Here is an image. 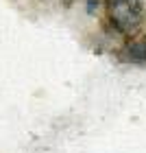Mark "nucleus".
I'll return each instance as SVG.
<instances>
[{"mask_svg": "<svg viewBox=\"0 0 146 153\" xmlns=\"http://www.w3.org/2000/svg\"><path fill=\"white\" fill-rule=\"evenodd\" d=\"M140 0H111V22L124 33L133 31L140 24Z\"/></svg>", "mask_w": 146, "mask_h": 153, "instance_id": "f257e3e1", "label": "nucleus"}, {"mask_svg": "<svg viewBox=\"0 0 146 153\" xmlns=\"http://www.w3.org/2000/svg\"><path fill=\"white\" fill-rule=\"evenodd\" d=\"M124 55H127L129 61L144 64L146 61V42H129L127 48H124Z\"/></svg>", "mask_w": 146, "mask_h": 153, "instance_id": "f03ea898", "label": "nucleus"}, {"mask_svg": "<svg viewBox=\"0 0 146 153\" xmlns=\"http://www.w3.org/2000/svg\"><path fill=\"white\" fill-rule=\"evenodd\" d=\"M100 0H87V13H94V9H98Z\"/></svg>", "mask_w": 146, "mask_h": 153, "instance_id": "7ed1b4c3", "label": "nucleus"}]
</instances>
